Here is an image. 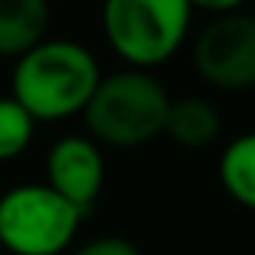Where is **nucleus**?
Instances as JSON below:
<instances>
[{
	"label": "nucleus",
	"mask_w": 255,
	"mask_h": 255,
	"mask_svg": "<svg viewBox=\"0 0 255 255\" xmlns=\"http://www.w3.org/2000/svg\"><path fill=\"white\" fill-rule=\"evenodd\" d=\"M101 80L98 60L77 42L45 39L12 71V98L36 122H60L83 113Z\"/></svg>",
	"instance_id": "f257e3e1"
},
{
	"label": "nucleus",
	"mask_w": 255,
	"mask_h": 255,
	"mask_svg": "<svg viewBox=\"0 0 255 255\" xmlns=\"http://www.w3.org/2000/svg\"><path fill=\"white\" fill-rule=\"evenodd\" d=\"M166 86L145 68H128L110 77H101L83 119L89 133L113 148H136L157 139L166 130L169 116Z\"/></svg>",
	"instance_id": "f03ea898"
},
{
	"label": "nucleus",
	"mask_w": 255,
	"mask_h": 255,
	"mask_svg": "<svg viewBox=\"0 0 255 255\" xmlns=\"http://www.w3.org/2000/svg\"><path fill=\"white\" fill-rule=\"evenodd\" d=\"M190 0H104L101 27L110 48L133 68L166 63L187 39Z\"/></svg>",
	"instance_id": "7ed1b4c3"
},
{
	"label": "nucleus",
	"mask_w": 255,
	"mask_h": 255,
	"mask_svg": "<svg viewBox=\"0 0 255 255\" xmlns=\"http://www.w3.org/2000/svg\"><path fill=\"white\" fill-rule=\"evenodd\" d=\"M83 217L48 184H18L0 196V247L12 255H60Z\"/></svg>",
	"instance_id": "20e7f679"
},
{
	"label": "nucleus",
	"mask_w": 255,
	"mask_h": 255,
	"mask_svg": "<svg viewBox=\"0 0 255 255\" xmlns=\"http://www.w3.org/2000/svg\"><path fill=\"white\" fill-rule=\"evenodd\" d=\"M199 77L217 89L241 92L255 86V15H214L193 42Z\"/></svg>",
	"instance_id": "39448f33"
},
{
	"label": "nucleus",
	"mask_w": 255,
	"mask_h": 255,
	"mask_svg": "<svg viewBox=\"0 0 255 255\" xmlns=\"http://www.w3.org/2000/svg\"><path fill=\"white\" fill-rule=\"evenodd\" d=\"M48 187L89 214L104 187V157L86 136H63L48 151Z\"/></svg>",
	"instance_id": "423d86ee"
},
{
	"label": "nucleus",
	"mask_w": 255,
	"mask_h": 255,
	"mask_svg": "<svg viewBox=\"0 0 255 255\" xmlns=\"http://www.w3.org/2000/svg\"><path fill=\"white\" fill-rule=\"evenodd\" d=\"M48 24V0H0V57H24L45 42Z\"/></svg>",
	"instance_id": "0eeeda50"
},
{
	"label": "nucleus",
	"mask_w": 255,
	"mask_h": 255,
	"mask_svg": "<svg viewBox=\"0 0 255 255\" xmlns=\"http://www.w3.org/2000/svg\"><path fill=\"white\" fill-rule=\"evenodd\" d=\"M163 133H169L175 145L205 148L220 133V113L205 98H181V101H172Z\"/></svg>",
	"instance_id": "6e6552de"
},
{
	"label": "nucleus",
	"mask_w": 255,
	"mask_h": 255,
	"mask_svg": "<svg viewBox=\"0 0 255 255\" xmlns=\"http://www.w3.org/2000/svg\"><path fill=\"white\" fill-rule=\"evenodd\" d=\"M220 184L238 205L255 211V130L232 139L220 154Z\"/></svg>",
	"instance_id": "1a4fd4ad"
},
{
	"label": "nucleus",
	"mask_w": 255,
	"mask_h": 255,
	"mask_svg": "<svg viewBox=\"0 0 255 255\" xmlns=\"http://www.w3.org/2000/svg\"><path fill=\"white\" fill-rule=\"evenodd\" d=\"M33 130L36 119L15 98H0V160H12L27 151Z\"/></svg>",
	"instance_id": "9d476101"
},
{
	"label": "nucleus",
	"mask_w": 255,
	"mask_h": 255,
	"mask_svg": "<svg viewBox=\"0 0 255 255\" xmlns=\"http://www.w3.org/2000/svg\"><path fill=\"white\" fill-rule=\"evenodd\" d=\"M71 255H139V250L125 238H95Z\"/></svg>",
	"instance_id": "9b49d317"
},
{
	"label": "nucleus",
	"mask_w": 255,
	"mask_h": 255,
	"mask_svg": "<svg viewBox=\"0 0 255 255\" xmlns=\"http://www.w3.org/2000/svg\"><path fill=\"white\" fill-rule=\"evenodd\" d=\"M247 0H190L193 9H205L211 15H229V12H238Z\"/></svg>",
	"instance_id": "f8f14e48"
},
{
	"label": "nucleus",
	"mask_w": 255,
	"mask_h": 255,
	"mask_svg": "<svg viewBox=\"0 0 255 255\" xmlns=\"http://www.w3.org/2000/svg\"><path fill=\"white\" fill-rule=\"evenodd\" d=\"M253 3H255V0H253Z\"/></svg>",
	"instance_id": "ddd939ff"
}]
</instances>
